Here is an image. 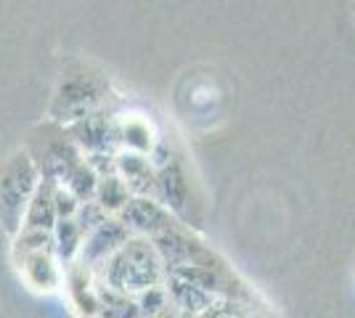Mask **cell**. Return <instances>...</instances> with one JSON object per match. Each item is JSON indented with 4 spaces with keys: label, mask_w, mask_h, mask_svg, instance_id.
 <instances>
[{
    "label": "cell",
    "mask_w": 355,
    "mask_h": 318,
    "mask_svg": "<svg viewBox=\"0 0 355 318\" xmlns=\"http://www.w3.org/2000/svg\"><path fill=\"white\" fill-rule=\"evenodd\" d=\"M37 183L40 170L30 152H16L0 167V223L8 233H19Z\"/></svg>",
    "instance_id": "cell-1"
},
{
    "label": "cell",
    "mask_w": 355,
    "mask_h": 318,
    "mask_svg": "<svg viewBox=\"0 0 355 318\" xmlns=\"http://www.w3.org/2000/svg\"><path fill=\"white\" fill-rule=\"evenodd\" d=\"M104 98V82L96 75H85V69L67 72L61 77L53 104H51V120L53 122H74L90 114Z\"/></svg>",
    "instance_id": "cell-2"
},
{
    "label": "cell",
    "mask_w": 355,
    "mask_h": 318,
    "mask_svg": "<svg viewBox=\"0 0 355 318\" xmlns=\"http://www.w3.org/2000/svg\"><path fill=\"white\" fill-rule=\"evenodd\" d=\"M16 263H19V268H21L24 281H27L32 289H37V292H51V289L59 287V268H56L53 255H51V244H48V247L30 249V252H24V255H16Z\"/></svg>",
    "instance_id": "cell-3"
},
{
    "label": "cell",
    "mask_w": 355,
    "mask_h": 318,
    "mask_svg": "<svg viewBox=\"0 0 355 318\" xmlns=\"http://www.w3.org/2000/svg\"><path fill=\"white\" fill-rule=\"evenodd\" d=\"M162 220V210L157 204H151L148 199H135V202H128V207H125V223H130L135 228L154 231V228L164 226Z\"/></svg>",
    "instance_id": "cell-4"
},
{
    "label": "cell",
    "mask_w": 355,
    "mask_h": 318,
    "mask_svg": "<svg viewBox=\"0 0 355 318\" xmlns=\"http://www.w3.org/2000/svg\"><path fill=\"white\" fill-rule=\"evenodd\" d=\"M83 239V226H77L72 218H59L56 220V249H59L61 258H69L74 249L80 247Z\"/></svg>",
    "instance_id": "cell-5"
},
{
    "label": "cell",
    "mask_w": 355,
    "mask_h": 318,
    "mask_svg": "<svg viewBox=\"0 0 355 318\" xmlns=\"http://www.w3.org/2000/svg\"><path fill=\"white\" fill-rule=\"evenodd\" d=\"M117 136L122 138L128 146H133L135 152H146L148 146L141 141V138H148V136H151V130H148V122L130 117V120L122 122V130H119Z\"/></svg>",
    "instance_id": "cell-6"
}]
</instances>
